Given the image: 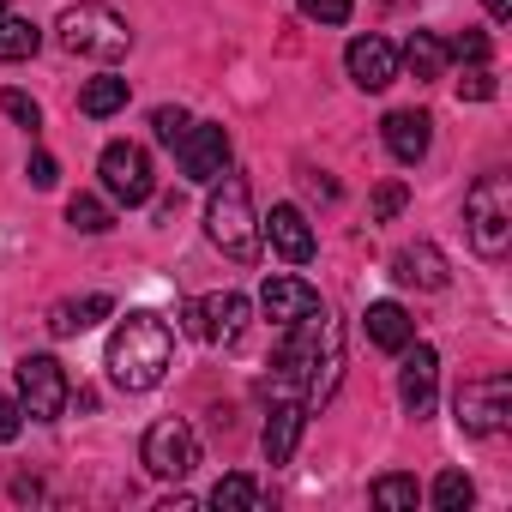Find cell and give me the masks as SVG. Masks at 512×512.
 <instances>
[{"label": "cell", "mask_w": 512, "mask_h": 512, "mask_svg": "<svg viewBox=\"0 0 512 512\" xmlns=\"http://www.w3.org/2000/svg\"><path fill=\"white\" fill-rule=\"evenodd\" d=\"M398 356H404V368H398V398H404L410 416H428V410H434V386H440V356H434V344H416V338H410Z\"/></svg>", "instance_id": "cell-11"}, {"label": "cell", "mask_w": 512, "mask_h": 512, "mask_svg": "<svg viewBox=\"0 0 512 512\" xmlns=\"http://www.w3.org/2000/svg\"><path fill=\"white\" fill-rule=\"evenodd\" d=\"M380 139H386V151L398 157V163H422L428 157V145H434V121L422 115V109H392L386 121H380Z\"/></svg>", "instance_id": "cell-13"}, {"label": "cell", "mask_w": 512, "mask_h": 512, "mask_svg": "<svg viewBox=\"0 0 512 512\" xmlns=\"http://www.w3.org/2000/svg\"><path fill=\"white\" fill-rule=\"evenodd\" d=\"M139 458H145V470H151V476L181 482V476H193V464H199V434H193L181 416H163V422H151V428H145Z\"/></svg>", "instance_id": "cell-8"}, {"label": "cell", "mask_w": 512, "mask_h": 512, "mask_svg": "<svg viewBox=\"0 0 512 512\" xmlns=\"http://www.w3.org/2000/svg\"><path fill=\"white\" fill-rule=\"evenodd\" d=\"M61 49L67 55H85V61H121L133 49V31L115 7H97V0H85V7H67L61 25H55Z\"/></svg>", "instance_id": "cell-4"}, {"label": "cell", "mask_w": 512, "mask_h": 512, "mask_svg": "<svg viewBox=\"0 0 512 512\" xmlns=\"http://www.w3.org/2000/svg\"><path fill=\"white\" fill-rule=\"evenodd\" d=\"M0 109H7L25 133H37V127H43V109H37V97H25V91H0Z\"/></svg>", "instance_id": "cell-30"}, {"label": "cell", "mask_w": 512, "mask_h": 512, "mask_svg": "<svg viewBox=\"0 0 512 512\" xmlns=\"http://www.w3.org/2000/svg\"><path fill=\"white\" fill-rule=\"evenodd\" d=\"M127 79H115V73H97L85 91H79V115H91V121H109V115H121L127 109Z\"/></svg>", "instance_id": "cell-21"}, {"label": "cell", "mask_w": 512, "mask_h": 512, "mask_svg": "<svg viewBox=\"0 0 512 512\" xmlns=\"http://www.w3.org/2000/svg\"><path fill=\"white\" fill-rule=\"evenodd\" d=\"M109 314H115L109 296H73V302H55V308H49V332H55V338H73V332H91V326L109 320Z\"/></svg>", "instance_id": "cell-19"}, {"label": "cell", "mask_w": 512, "mask_h": 512, "mask_svg": "<svg viewBox=\"0 0 512 512\" xmlns=\"http://www.w3.org/2000/svg\"><path fill=\"white\" fill-rule=\"evenodd\" d=\"M416 500H422L416 476H380L374 482V506H386V512H416Z\"/></svg>", "instance_id": "cell-26"}, {"label": "cell", "mask_w": 512, "mask_h": 512, "mask_svg": "<svg viewBox=\"0 0 512 512\" xmlns=\"http://www.w3.org/2000/svg\"><path fill=\"white\" fill-rule=\"evenodd\" d=\"M67 223H73L79 235H103V229H115V211H109L97 193H73V199H67Z\"/></svg>", "instance_id": "cell-24"}, {"label": "cell", "mask_w": 512, "mask_h": 512, "mask_svg": "<svg viewBox=\"0 0 512 512\" xmlns=\"http://www.w3.org/2000/svg\"><path fill=\"white\" fill-rule=\"evenodd\" d=\"M193 308H199V338L205 344H235L247 332V296L241 290H217V296H205Z\"/></svg>", "instance_id": "cell-15"}, {"label": "cell", "mask_w": 512, "mask_h": 512, "mask_svg": "<svg viewBox=\"0 0 512 512\" xmlns=\"http://www.w3.org/2000/svg\"><path fill=\"white\" fill-rule=\"evenodd\" d=\"M260 235L272 241V253H284L290 266H308L314 260V229H308L302 205H272V217L260 223Z\"/></svg>", "instance_id": "cell-14"}, {"label": "cell", "mask_w": 512, "mask_h": 512, "mask_svg": "<svg viewBox=\"0 0 512 512\" xmlns=\"http://www.w3.org/2000/svg\"><path fill=\"white\" fill-rule=\"evenodd\" d=\"M452 410H458V428H464V434L488 440V434H500V428L512 422V380H506V374L464 380L458 398H452Z\"/></svg>", "instance_id": "cell-6"}, {"label": "cell", "mask_w": 512, "mask_h": 512, "mask_svg": "<svg viewBox=\"0 0 512 512\" xmlns=\"http://www.w3.org/2000/svg\"><path fill=\"white\" fill-rule=\"evenodd\" d=\"M362 320H368V344H380V350H392V356L416 338V320H410L398 302H368Z\"/></svg>", "instance_id": "cell-20"}, {"label": "cell", "mask_w": 512, "mask_h": 512, "mask_svg": "<svg viewBox=\"0 0 512 512\" xmlns=\"http://www.w3.org/2000/svg\"><path fill=\"white\" fill-rule=\"evenodd\" d=\"M260 308H266V320L296 326V320H308V314L320 308V290H314V284H302V278H266Z\"/></svg>", "instance_id": "cell-16"}, {"label": "cell", "mask_w": 512, "mask_h": 512, "mask_svg": "<svg viewBox=\"0 0 512 512\" xmlns=\"http://www.w3.org/2000/svg\"><path fill=\"white\" fill-rule=\"evenodd\" d=\"M278 368L290 380H302V404L308 410L332 404L338 374H344V332H338V320L326 308H314L308 320H296L290 338H284V350H278Z\"/></svg>", "instance_id": "cell-1"}, {"label": "cell", "mask_w": 512, "mask_h": 512, "mask_svg": "<svg viewBox=\"0 0 512 512\" xmlns=\"http://www.w3.org/2000/svg\"><path fill=\"white\" fill-rule=\"evenodd\" d=\"M0 13H7V0H0Z\"/></svg>", "instance_id": "cell-37"}, {"label": "cell", "mask_w": 512, "mask_h": 512, "mask_svg": "<svg viewBox=\"0 0 512 512\" xmlns=\"http://www.w3.org/2000/svg\"><path fill=\"white\" fill-rule=\"evenodd\" d=\"M446 43L434 37V31H410V43H404V67L416 73V79H440L446 73Z\"/></svg>", "instance_id": "cell-22"}, {"label": "cell", "mask_w": 512, "mask_h": 512, "mask_svg": "<svg viewBox=\"0 0 512 512\" xmlns=\"http://www.w3.org/2000/svg\"><path fill=\"white\" fill-rule=\"evenodd\" d=\"M470 500H476V488H470L464 470H440V476H434V506H440V512H464Z\"/></svg>", "instance_id": "cell-27"}, {"label": "cell", "mask_w": 512, "mask_h": 512, "mask_svg": "<svg viewBox=\"0 0 512 512\" xmlns=\"http://www.w3.org/2000/svg\"><path fill=\"white\" fill-rule=\"evenodd\" d=\"M458 97H464V103H488V97H494V73H488V67H470V73L458 79Z\"/></svg>", "instance_id": "cell-33"}, {"label": "cell", "mask_w": 512, "mask_h": 512, "mask_svg": "<svg viewBox=\"0 0 512 512\" xmlns=\"http://www.w3.org/2000/svg\"><path fill=\"white\" fill-rule=\"evenodd\" d=\"M169 356H175V338H169V320L151 314V308H133L115 338H109V380L121 392H151L163 374H169Z\"/></svg>", "instance_id": "cell-2"}, {"label": "cell", "mask_w": 512, "mask_h": 512, "mask_svg": "<svg viewBox=\"0 0 512 512\" xmlns=\"http://www.w3.org/2000/svg\"><path fill=\"white\" fill-rule=\"evenodd\" d=\"M187 127H193V115H187V109H175V103H163V109H151V133H157V139H163L169 151H175V145L187 139Z\"/></svg>", "instance_id": "cell-28"}, {"label": "cell", "mask_w": 512, "mask_h": 512, "mask_svg": "<svg viewBox=\"0 0 512 512\" xmlns=\"http://www.w3.org/2000/svg\"><path fill=\"white\" fill-rule=\"evenodd\" d=\"M446 55L464 61V67H488V37H482V31H458V37L446 43Z\"/></svg>", "instance_id": "cell-29"}, {"label": "cell", "mask_w": 512, "mask_h": 512, "mask_svg": "<svg viewBox=\"0 0 512 512\" xmlns=\"http://www.w3.org/2000/svg\"><path fill=\"white\" fill-rule=\"evenodd\" d=\"M410 205V193H404V181H386L380 193H374V223H392L398 211Z\"/></svg>", "instance_id": "cell-32"}, {"label": "cell", "mask_w": 512, "mask_h": 512, "mask_svg": "<svg viewBox=\"0 0 512 512\" xmlns=\"http://www.w3.org/2000/svg\"><path fill=\"white\" fill-rule=\"evenodd\" d=\"M205 235L229 253V260H260V217H253V199H247V181L241 175H217L211 181V205H205Z\"/></svg>", "instance_id": "cell-3"}, {"label": "cell", "mask_w": 512, "mask_h": 512, "mask_svg": "<svg viewBox=\"0 0 512 512\" xmlns=\"http://www.w3.org/2000/svg\"><path fill=\"white\" fill-rule=\"evenodd\" d=\"M175 157H181V175H187V181L211 187V181L229 169V133H223L217 121H193L187 139L175 145Z\"/></svg>", "instance_id": "cell-10"}, {"label": "cell", "mask_w": 512, "mask_h": 512, "mask_svg": "<svg viewBox=\"0 0 512 512\" xmlns=\"http://www.w3.org/2000/svg\"><path fill=\"white\" fill-rule=\"evenodd\" d=\"M464 223H470V241L476 253H488V260H500V253L512 247V175H482L470 193H464Z\"/></svg>", "instance_id": "cell-5"}, {"label": "cell", "mask_w": 512, "mask_h": 512, "mask_svg": "<svg viewBox=\"0 0 512 512\" xmlns=\"http://www.w3.org/2000/svg\"><path fill=\"white\" fill-rule=\"evenodd\" d=\"M25 175H31V187H55V181H61V169H55V157H49V151H31Z\"/></svg>", "instance_id": "cell-34"}, {"label": "cell", "mask_w": 512, "mask_h": 512, "mask_svg": "<svg viewBox=\"0 0 512 512\" xmlns=\"http://www.w3.org/2000/svg\"><path fill=\"white\" fill-rule=\"evenodd\" d=\"M43 49V31L31 19H13V13H0V61H31Z\"/></svg>", "instance_id": "cell-23"}, {"label": "cell", "mask_w": 512, "mask_h": 512, "mask_svg": "<svg viewBox=\"0 0 512 512\" xmlns=\"http://www.w3.org/2000/svg\"><path fill=\"white\" fill-rule=\"evenodd\" d=\"M211 506H223V512H253V506H260V482H253L247 470H235V476H223V482L211 488Z\"/></svg>", "instance_id": "cell-25"}, {"label": "cell", "mask_w": 512, "mask_h": 512, "mask_svg": "<svg viewBox=\"0 0 512 512\" xmlns=\"http://www.w3.org/2000/svg\"><path fill=\"white\" fill-rule=\"evenodd\" d=\"M488 7V19H512V0H482Z\"/></svg>", "instance_id": "cell-36"}, {"label": "cell", "mask_w": 512, "mask_h": 512, "mask_svg": "<svg viewBox=\"0 0 512 512\" xmlns=\"http://www.w3.org/2000/svg\"><path fill=\"white\" fill-rule=\"evenodd\" d=\"M344 67H350V79H356L362 91H386V85L398 79V49H392L386 37H356V43L344 49Z\"/></svg>", "instance_id": "cell-12"}, {"label": "cell", "mask_w": 512, "mask_h": 512, "mask_svg": "<svg viewBox=\"0 0 512 512\" xmlns=\"http://www.w3.org/2000/svg\"><path fill=\"white\" fill-rule=\"evenodd\" d=\"M73 404V380L55 356H25L19 362V410L31 422H61V410Z\"/></svg>", "instance_id": "cell-7"}, {"label": "cell", "mask_w": 512, "mask_h": 512, "mask_svg": "<svg viewBox=\"0 0 512 512\" xmlns=\"http://www.w3.org/2000/svg\"><path fill=\"white\" fill-rule=\"evenodd\" d=\"M97 175H103V193H109L115 205H145L151 187H157V181H151V157H145V145H133V139L103 145Z\"/></svg>", "instance_id": "cell-9"}, {"label": "cell", "mask_w": 512, "mask_h": 512, "mask_svg": "<svg viewBox=\"0 0 512 512\" xmlns=\"http://www.w3.org/2000/svg\"><path fill=\"white\" fill-rule=\"evenodd\" d=\"M392 278H398V284H416V290H446V260H440V247H428V241L404 247L398 260H392Z\"/></svg>", "instance_id": "cell-18"}, {"label": "cell", "mask_w": 512, "mask_h": 512, "mask_svg": "<svg viewBox=\"0 0 512 512\" xmlns=\"http://www.w3.org/2000/svg\"><path fill=\"white\" fill-rule=\"evenodd\" d=\"M302 422H308V404H272L266 416V464H290L296 458V440H302Z\"/></svg>", "instance_id": "cell-17"}, {"label": "cell", "mask_w": 512, "mask_h": 512, "mask_svg": "<svg viewBox=\"0 0 512 512\" xmlns=\"http://www.w3.org/2000/svg\"><path fill=\"white\" fill-rule=\"evenodd\" d=\"M19 428H25V410L13 398H0V440H19Z\"/></svg>", "instance_id": "cell-35"}, {"label": "cell", "mask_w": 512, "mask_h": 512, "mask_svg": "<svg viewBox=\"0 0 512 512\" xmlns=\"http://www.w3.org/2000/svg\"><path fill=\"white\" fill-rule=\"evenodd\" d=\"M302 13H308L314 25H350L356 0H302Z\"/></svg>", "instance_id": "cell-31"}]
</instances>
